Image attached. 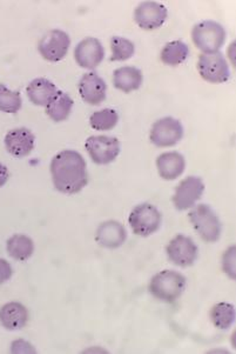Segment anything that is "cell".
Masks as SVG:
<instances>
[{"label": "cell", "instance_id": "obj_1", "mask_svg": "<svg viewBox=\"0 0 236 354\" xmlns=\"http://www.w3.org/2000/svg\"><path fill=\"white\" fill-rule=\"evenodd\" d=\"M50 169L55 189L65 194L79 193L88 183L86 162L77 151H61L52 159Z\"/></svg>", "mask_w": 236, "mask_h": 354}, {"label": "cell", "instance_id": "obj_2", "mask_svg": "<svg viewBox=\"0 0 236 354\" xmlns=\"http://www.w3.org/2000/svg\"><path fill=\"white\" fill-rule=\"evenodd\" d=\"M186 278L177 271L159 272L152 278L150 292L157 299L165 303H174L181 297L186 288Z\"/></svg>", "mask_w": 236, "mask_h": 354}, {"label": "cell", "instance_id": "obj_3", "mask_svg": "<svg viewBox=\"0 0 236 354\" xmlns=\"http://www.w3.org/2000/svg\"><path fill=\"white\" fill-rule=\"evenodd\" d=\"M193 207L194 209L189 212L188 218L197 234L207 243H215L219 241L222 227L217 213L206 204L197 205Z\"/></svg>", "mask_w": 236, "mask_h": 354}, {"label": "cell", "instance_id": "obj_4", "mask_svg": "<svg viewBox=\"0 0 236 354\" xmlns=\"http://www.w3.org/2000/svg\"><path fill=\"white\" fill-rule=\"evenodd\" d=\"M192 39L204 53H217L226 41V30L217 21L204 20L194 26Z\"/></svg>", "mask_w": 236, "mask_h": 354}, {"label": "cell", "instance_id": "obj_5", "mask_svg": "<svg viewBox=\"0 0 236 354\" xmlns=\"http://www.w3.org/2000/svg\"><path fill=\"white\" fill-rule=\"evenodd\" d=\"M128 223L137 236H150L161 226V213L153 205H138L130 212Z\"/></svg>", "mask_w": 236, "mask_h": 354}, {"label": "cell", "instance_id": "obj_6", "mask_svg": "<svg viewBox=\"0 0 236 354\" xmlns=\"http://www.w3.org/2000/svg\"><path fill=\"white\" fill-rule=\"evenodd\" d=\"M92 162L97 165H107L115 162L120 153V142L115 137L92 136L85 144Z\"/></svg>", "mask_w": 236, "mask_h": 354}, {"label": "cell", "instance_id": "obj_7", "mask_svg": "<svg viewBox=\"0 0 236 354\" xmlns=\"http://www.w3.org/2000/svg\"><path fill=\"white\" fill-rule=\"evenodd\" d=\"M197 70L202 79L208 83H226L230 77L228 63L219 52L201 55L197 62Z\"/></svg>", "mask_w": 236, "mask_h": 354}, {"label": "cell", "instance_id": "obj_8", "mask_svg": "<svg viewBox=\"0 0 236 354\" xmlns=\"http://www.w3.org/2000/svg\"><path fill=\"white\" fill-rule=\"evenodd\" d=\"M71 46V38L61 30H51L39 41L38 50L43 59L58 63L66 57Z\"/></svg>", "mask_w": 236, "mask_h": 354}, {"label": "cell", "instance_id": "obj_9", "mask_svg": "<svg viewBox=\"0 0 236 354\" xmlns=\"http://www.w3.org/2000/svg\"><path fill=\"white\" fill-rule=\"evenodd\" d=\"M184 137V127L177 119L172 117L159 119L150 130V139L157 147H170L177 145Z\"/></svg>", "mask_w": 236, "mask_h": 354}, {"label": "cell", "instance_id": "obj_10", "mask_svg": "<svg viewBox=\"0 0 236 354\" xmlns=\"http://www.w3.org/2000/svg\"><path fill=\"white\" fill-rule=\"evenodd\" d=\"M168 259L177 266L188 268L197 261L199 250L193 239L189 236L179 234L174 236L166 248Z\"/></svg>", "mask_w": 236, "mask_h": 354}, {"label": "cell", "instance_id": "obj_11", "mask_svg": "<svg viewBox=\"0 0 236 354\" xmlns=\"http://www.w3.org/2000/svg\"><path fill=\"white\" fill-rule=\"evenodd\" d=\"M168 16L166 6L157 1H144L135 8L134 20L139 28L146 31H153L165 24Z\"/></svg>", "mask_w": 236, "mask_h": 354}, {"label": "cell", "instance_id": "obj_12", "mask_svg": "<svg viewBox=\"0 0 236 354\" xmlns=\"http://www.w3.org/2000/svg\"><path fill=\"white\" fill-rule=\"evenodd\" d=\"M205 191V184L199 177H188L177 185L174 192L173 204L179 211L192 209Z\"/></svg>", "mask_w": 236, "mask_h": 354}, {"label": "cell", "instance_id": "obj_13", "mask_svg": "<svg viewBox=\"0 0 236 354\" xmlns=\"http://www.w3.org/2000/svg\"><path fill=\"white\" fill-rule=\"evenodd\" d=\"M105 58V50L100 40L86 38L75 46V59L79 66L86 70H95Z\"/></svg>", "mask_w": 236, "mask_h": 354}, {"label": "cell", "instance_id": "obj_14", "mask_svg": "<svg viewBox=\"0 0 236 354\" xmlns=\"http://www.w3.org/2000/svg\"><path fill=\"white\" fill-rule=\"evenodd\" d=\"M78 88L83 102L92 106H98L106 99V83L95 72L83 75L79 82Z\"/></svg>", "mask_w": 236, "mask_h": 354}, {"label": "cell", "instance_id": "obj_15", "mask_svg": "<svg viewBox=\"0 0 236 354\" xmlns=\"http://www.w3.org/2000/svg\"><path fill=\"white\" fill-rule=\"evenodd\" d=\"M36 137L26 127L11 130L5 137V147L8 153L16 158L28 157L35 149Z\"/></svg>", "mask_w": 236, "mask_h": 354}, {"label": "cell", "instance_id": "obj_16", "mask_svg": "<svg viewBox=\"0 0 236 354\" xmlns=\"http://www.w3.org/2000/svg\"><path fill=\"white\" fill-rule=\"evenodd\" d=\"M126 238V228L124 227V225L119 221H110L99 226L95 241L103 248H117L125 243Z\"/></svg>", "mask_w": 236, "mask_h": 354}, {"label": "cell", "instance_id": "obj_17", "mask_svg": "<svg viewBox=\"0 0 236 354\" xmlns=\"http://www.w3.org/2000/svg\"><path fill=\"white\" fill-rule=\"evenodd\" d=\"M157 167L162 179L175 180L185 171V158L179 152H166L157 157Z\"/></svg>", "mask_w": 236, "mask_h": 354}, {"label": "cell", "instance_id": "obj_18", "mask_svg": "<svg viewBox=\"0 0 236 354\" xmlns=\"http://www.w3.org/2000/svg\"><path fill=\"white\" fill-rule=\"evenodd\" d=\"M28 322V308L23 304H5L0 308V324L8 330H21Z\"/></svg>", "mask_w": 236, "mask_h": 354}, {"label": "cell", "instance_id": "obj_19", "mask_svg": "<svg viewBox=\"0 0 236 354\" xmlns=\"http://www.w3.org/2000/svg\"><path fill=\"white\" fill-rule=\"evenodd\" d=\"M57 92L58 90L55 84L45 78L35 79L26 87V93L30 102L37 106L46 107Z\"/></svg>", "mask_w": 236, "mask_h": 354}, {"label": "cell", "instance_id": "obj_20", "mask_svg": "<svg viewBox=\"0 0 236 354\" xmlns=\"http://www.w3.org/2000/svg\"><path fill=\"white\" fill-rule=\"evenodd\" d=\"M142 73L137 67L124 66L115 70L113 73V84L115 88L124 93H130L138 90L142 85Z\"/></svg>", "mask_w": 236, "mask_h": 354}, {"label": "cell", "instance_id": "obj_21", "mask_svg": "<svg viewBox=\"0 0 236 354\" xmlns=\"http://www.w3.org/2000/svg\"><path fill=\"white\" fill-rule=\"evenodd\" d=\"M73 104H75L73 99L70 95L63 91H58L45 109H46L48 117L53 122H60L66 120L70 117L72 109H73Z\"/></svg>", "mask_w": 236, "mask_h": 354}, {"label": "cell", "instance_id": "obj_22", "mask_svg": "<svg viewBox=\"0 0 236 354\" xmlns=\"http://www.w3.org/2000/svg\"><path fill=\"white\" fill-rule=\"evenodd\" d=\"M6 250L13 259L26 261L35 252V244L30 236L24 234H14L8 239Z\"/></svg>", "mask_w": 236, "mask_h": 354}, {"label": "cell", "instance_id": "obj_23", "mask_svg": "<svg viewBox=\"0 0 236 354\" xmlns=\"http://www.w3.org/2000/svg\"><path fill=\"white\" fill-rule=\"evenodd\" d=\"M189 48L181 40H174L166 44L161 51V62L168 66H177L188 58Z\"/></svg>", "mask_w": 236, "mask_h": 354}, {"label": "cell", "instance_id": "obj_24", "mask_svg": "<svg viewBox=\"0 0 236 354\" xmlns=\"http://www.w3.org/2000/svg\"><path fill=\"white\" fill-rule=\"evenodd\" d=\"M210 319L217 328L228 330L235 320V308L232 304H217L210 311Z\"/></svg>", "mask_w": 236, "mask_h": 354}, {"label": "cell", "instance_id": "obj_25", "mask_svg": "<svg viewBox=\"0 0 236 354\" xmlns=\"http://www.w3.org/2000/svg\"><path fill=\"white\" fill-rule=\"evenodd\" d=\"M119 122V114L117 111L112 109H105V110L95 112L90 117V124L92 129L97 131H110L113 130Z\"/></svg>", "mask_w": 236, "mask_h": 354}, {"label": "cell", "instance_id": "obj_26", "mask_svg": "<svg viewBox=\"0 0 236 354\" xmlns=\"http://www.w3.org/2000/svg\"><path fill=\"white\" fill-rule=\"evenodd\" d=\"M110 50L112 62H126L133 57L135 46L130 39H126L124 37H113L110 39Z\"/></svg>", "mask_w": 236, "mask_h": 354}, {"label": "cell", "instance_id": "obj_27", "mask_svg": "<svg viewBox=\"0 0 236 354\" xmlns=\"http://www.w3.org/2000/svg\"><path fill=\"white\" fill-rule=\"evenodd\" d=\"M19 92L10 90L4 84H0V112L17 113L21 109Z\"/></svg>", "mask_w": 236, "mask_h": 354}, {"label": "cell", "instance_id": "obj_28", "mask_svg": "<svg viewBox=\"0 0 236 354\" xmlns=\"http://www.w3.org/2000/svg\"><path fill=\"white\" fill-rule=\"evenodd\" d=\"M235 248L232 246V248H228L226 252H224V270L227 274H228L232 279L235 278Z\"/></svg>", "mask_w": 236, "mask_h": 354}, {"label": "cell", "instance_id": "obj_29", "mask_svg": "<svg viewBox=\"0 0 236 354\" xmlns=\"http://www.w3.org/2000/svg\"><path fill=\"white\" fill-rule=\"evenodd\" d=\"M12 273L13 270L11 264L8 263V260L0 258V285L11 279Z\"/></svg>", "mask_w": 236, "mask_h": 354}, {"label": "cell", "instance_id": "obj_30", "mask_svg": "<svg viewBox=\"0 0 236 354\" xmlns=\"http://www.w3.org/2000/svg\"><path fill=\"white\" fill-rule=\"evenodd\" d=\"M8 178H10V172L8 167L0 162V187H3L8 183Z\"/></svg>", "mask_w": 236, "mask_h": 354}]
</instances>
